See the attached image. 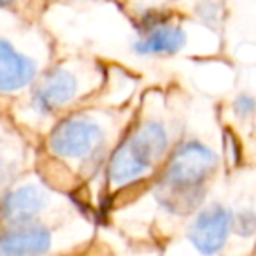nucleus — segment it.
Here are the masks:
<instances>
[{"instance_id": "nucleus-9", "label": "nucleus", "mask_w": 256, "mask_h": 256, "mask_svg": "<svg viewBox=\"0 0 256 256\" xmlns=\"http://www.w3.org/2000/svg\"><path fill=\"white\" fill-rule=\"evenodd\" d=\"M186 37L179 26L168 23H158L148 30L146 37L136 44L140 54H164L176 53L182 48Z\"/></svg>"}, {"instance_id": "nucleus-7", "label": "nucleus", "mask_w": 256, "mask_h": 256, "mask_svg": "<svg viewBox=\"0 0 256 256\" xmlns=\"http://www.w3.org/2000/svg\"><path fill=\"white\" fill-rule=\"evenodd\" d=\"M51 248V235L42 226H18L0 237V249L12 256H40Z\"/></svg>"}, {"instance_id": "nucleus-13", "label": "nucleus", "mask_w": 256, "mask_h": 256, "mask_svg": "<svg viewBox=\"0 0 256 256\" xmlns=\"http://www.w3.org/2000/svg\"><path fill=\"white\" fill-rule=\"evenodd\" d=\"M0 256H12V254H0Z\"/></svg>"}, {"instance_id": "nucleus-11", "label": "nucleus", "mask_w": 256, "mask_h": 256, "mask_svg": "<svg viewBox=\"0 0 256 256\" xmlns=\"http://www.w3.org/2000/svg\"><path fill=\"white\" fill-rule=\"evenodd\" d=\"M246 218H248V220H244V212H242L237 223V230H238V234H242V235H249L252 232V226H254V220H252L251 210H249Z\"/></svg>"}, {"instance_id": "nucleus-3", "label": "nucleus", "mask_w": 256, "mask_h": 256, "mask_svg": "<svg viewBox=\"0 0 256 256\" xmlns=\"http://www.w3.org/2000/svg\"><path fill=\"white\" fill-rule=\"evenodd\" d=\"M102 140V130L86 118H68L51 134L50 146L54 154L64 158L88 156Z\"/></svg>"}, {"instance_id": "nucleus-4", "label": "nucleus", "mask_w": 256, "mask_h": 256, "mask_svg": "<svg viewBox=\"0 0 256 256\" xmlns=\"http://www.w3.org/2000/svg\"><path fill=\"white\" fill-rule=\"evenodd\" d=\"M232 216L221 206H212L198 212L188 232L190 242L206 256L216 254L224 246L230 232Z\"/></svg>"}, {"instance_id": "nucleus-1", "label": "nucleus", "mask_w": 256, "mask_h": 256, "mask_svg": "<svg viewBox=\"0 0 256 256\" xmlns=\"http://www.w3.org/2000/svg\"><path fill=\"white\" fill-rule=\"evenodd\" d=\"M168 146V137L160 123H146L116 151L109 164V178L114 184H126L144 176Z\"/></svg>"}, {"instance_id": "nucleus-10", "label": "nucleus", "mask_w": 256, "mask_h": 256, "mask_svg": "<svg viewBox=\"0 0 256 256\" xmlns=\"http://www.w3.org/2000/svg\"><path fill=\"white\" fill-rule=\"evenodd\" d=\"M252 98L251 96H238L237 102H235V110H237L238 116H249L252 112Z\"/></svg>"}, {"instance_id": "nucleus-12", "label": "nucleus", "mask_w": 256, "mask_h": 256, "mask_svg": "<svg viewBox=\"0 0 256 256\" xmlns=\"http://www.w3.org/2000/svg\"><path fill=\"white\" fill-rule=\"evenodd\" d=\"M12 2H16V0H0V8H2V6H9V4H12Z\"/></svg>"}, {"instance_id": "nucleus-8", "label": "nucleus", "mask_w": 256, "mask_h": 256, "mask_svg": "<svg viewBox=\"0 0 256 256\" xmlns=\"http://www.w3.org/2000/svg\"><path fill=\"white\" fill-rule=\"evenodd\" d=\"M46 206V195L37 186H22L9 193L4 200V214L12 223H25Z\"/></svg>"}, {"instance_id": "nucleus-6", "label": "nucleus", "mask_w": 256, "mask_h": 256, "mask_svg": "<svg viewBox=\"0 0 256 256\" xmlns=\"http://www.w3.org/2000/svg\"><path fill=\"white\" fill-rule=\"evenodd\" d=\"M34 76V62L18 53L8 40L0 39V93H11L25 88Z\"/></svg>"}, {"instance_id": "nucleus-5", "label": "nucleus", "mask_w": 256, "mask_h": 256, "mask_svg": "<svg viewBox=\"0 0 256 256\" xmlns=\"http://www.w3.org/2000/svg\"><path fill=\"white\" fill-rule=\"evenodd\" d=\"M78 93V79L67 70H53L42 79L34 95V106L40 112H51L68 104Z\"/></svg>"}, {"instance_id": "nucleus-2", "label": "nucleus", "mask_w": 256, "mask_h": 256, "mask_svg": "<svg viewBox=\"0 0 256 256\" xmlns=\"http://www.w3.org/2000/svg\"><path fill=\"white\" fill-rule=\"evenodd\" d=\"M216 154L200 142H186L179 148L168 164L164 188L167 192L188 193L198 188L216 167Z\"/></svg>"}]
</instances>
